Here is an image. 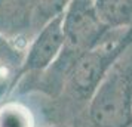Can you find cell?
<instances>
[{"instance_id":"2","label":"cell","mask_w":132,"mask_h":127,"mask_svg":"<svg viewBox=\"0 0 132 127\" xmlns=\"http://www.w3.org/2000/svg\"><path fill=\"white\" fill-rule=\"evenodd\" d=\"M62 31L65 47L85 52L100 46L113 30L100 19L94 0H70L62 11Z\"/></svg>"},{"instance_id":"4","label":"cell","mask_w":132,"mask_h":127,"mask_svg":"<svg viewBox=\"0 0 132 127\" xmlns=\"http://www.w3.org/2000/svg\"><path fill=\"white\" fill-rule=\"evenodd\" d=\"M25 50L16 40L0 34V102L22 77Z\"/></svg>"},{"instance_id":"7","label":"cell","mask_w":132,"mask_h":127,"mask_svg":"<svg viewBox=\"0 0 132 127\" xmlns=\"http://www.w3.org/2000/svg\"><path fill=\"white\" fill-rule=\"evenodd\" d=\"M0 127H36L30 108L16 101L0 103Z\"/></svg>"},{"instance_id":"6","label":"cell","mask_w":132,"mask_h":127,"mask_svg":"<svg viewBox=\"0 0 132 127\" xmlns=\"http://www.w3.org/2000/svg\"><path fill=\"white\" fill-rule=\"evenodd\" d=\"M98 16L110 30H132V0H94Z\"/></svg>"},{"instance_id":"3","label":"cell","mask_w":132,"mask_h":127,"mask_svg":"<svg viewBox=\"0 0 132 127\" xmlns=\"http://www.w3.org/2000/svg\"><path fill=\"white\" fill-rule=\"evenodd\" d=\"M64 47L65 37L62 31V13H60L36 31L25 50L22 75L46 71L60 58Z\"/></svg>"},{"instance_id":"1","label":"cell","mask_w":132,"mask_h":127,"mask_svg":"<svg viewBox=\"0 0 132 127\" xmlns=\"http://www.w3.org/2000/svg\"><path fill=\"white\" fill-rule=\"evenodd\" d=\"M94 127H132V42L113 61L88 102Z\"/></svg>"},{"instance_id":"5","label":"cell","mask_w":132,"mask_h":127,"mask_svg":"<svg viewBox=\"0 0 132 127\" xmlns=\"http://www.w3.org/2000/svg\"><path fill=\"white\" fill-rule=\"evenodd\" d=\"M33 28L31 0H0V34L16 40Z\"/></svg>"}]
</instances>
